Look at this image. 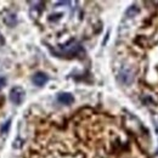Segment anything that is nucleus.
I'll return each instance as SVG.
<instances>
[{
  "instance_id": "nucleus-2",
  "label": "nucleus",
  "mask_w": 158,
  "mask_h": 158,
  "mask_svg": "<svg viewBox=\"0 0 158 158\" xmlns=\"http://www.w3.org/2000/svg\"><path fill=\"white\" fill-rule=\"evenodd\" d=\"M118 80L120 83L125 84V85H129V84L134 80V74H133V72H131L129 68L124 67V68H122L120 72H119Z\"/></svg>"
},
{
  "instance_id": "nucleus-7",
  "label": "nucleus",
  "mask_w": 158,
  "mask_h": 158,
  "mask_svg": "<svg viewBox=\"0 0 158 158\" xmlns=\"http://www.w3.org/2000/svg\"><path fill=\"white\" fill-rule=\"evenodd\" d=\"M5 85H6V79L4 78V77H0V90H1Z\"/></svg>"
},
{
  "instance_id": "nucleus-3",
  "label": "nucleus",
  "mask_w": 158,
  "mask_h": 158,
  "mask_svg": "<svg viewBox=\"0 0 158 158\" xmlns=\"http://www.w3.org/2000/svg\"><path fill=\"white\" fill-rule=\"evenodd\" d=\"M48 80H49L48 74H45V73H43V72H37V73L33 76V78H32L33 84L37 85V86H43V85H45V84L48 83Z\"/></svg>"
},
{
  "instance_id": "nucleus-5",
  "label": "nucleus",
  "mask_w": 158,
  "mask_h": 158,
  "mask_svg": "<svg viewBox=\"0 0 158 158\" xmlns=\"http://www.w3.org/2000/svg\"><path fill=\"white\" fill-rule=\"evenodd\" d=\"M4 22L9 27H14L17 23V17H16L15 14H9V16H4Z\"/></svg>"
},
{
  "instance_id": "nucleus-4",
  "label": "nucleus",
  "mask_w": 158,
  "mask_h": 158,
  "mask_svg": "<svg viewBox=\"0 0 158 158\" xmlns=\"http://www.w3.org/2000/svg\"><path fill=\"white\" fill-rule=\"evenodd\" d=\"M57 101L63 105H71L74 102V96L69 93H60L57 95Z\"/></svg>"
},
{
  "instance_id": "nucleus-1",
  "label": "nucleus",
  "mask_w": 158,
  "mask_h": 158,
  "mask_svg": "<svg viewBox=\"0 0 158 158\" xmlns=\"http://www.w3.org/2000/svg\"><path fill=\"white\" fill-rule=\"evenodd\" d=\"M26 96V91L21 86H14L11 90H10V94H9V99L12 103L15 105H21L24 100Z\"/></svg>"
},
{
  "instance_id": "nucleus-8",
  "label": "nucleus",
  "mask_w": 158,
  "mask_h": 158,
  "mask_svg": "<svg viewBox=\"0 0 158 158\" xmlns=\"http://www.w3.org/2000/svg\"><path fill=\"white\" fill-rule=\"evenodd\" d=\"M5 43V40H4V38H2V35H1V33H0V45H2Z\"/></svg>"
},
{
  "instance_id": "nucleus-6",
  "label": "nucleus",
  "mask_w": 158,
  "mask_h": 158,
  "mask_svg": "<svg viewBox=\"0 0 158 158\" xmlns=\"http://www.w3.org/2000/svg\"><path fill=\"white\" fill-rule=\"evenodd\" d=\"M10 127H11V119H7V120L1 125V128H0V133H1V135L7 134L9 130H10Z\"/></svg>"
}]
</instances>
